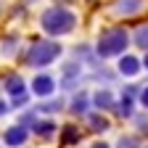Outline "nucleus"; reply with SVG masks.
<instances>
[{
    "label": "nucleus",
    "instance_id": "f257e3e1",
    "mask_svg": "<svg viewBox=\"0 0 148 148\" xmlns=\"http://www.w3.org/2000/svg\"><path fill=\"white\" fill-rule=\"evenodd\" d=\"M40 24L48 34L58 37V34H69L74 27H77V16H74L69 8H48L40 18Z\"/></svg>",
    "mask_w": 148,
    "mask_h": 148
},
{
    "label": "nucleus",
    "instance_id": "f03ea898",
    "mask_svg": "<svg viewBox=\"0 0 148 148\" xmlns=\"http://www.w3.org/2000/svg\"><path fill=\"white\" fill-rule=\"evenodd\" d=\"M127 42H130V37H127L124 29H106V32L101 34V40H98V48H95V50H98L101 58H111V56L124 53Z\"/></svg>",
    "mask_w": 148,
    "mask_h": 148
},
{
    "label": "nucleus",
    "instance_id": "7ed1b4c3",
    "mask_svg": "<svg viewBox=\"0 0 148 148\" xmlns=\"http://www.w3.org/2000/svg\"><path fill=\"white\" fill-rule=\"evenodd\" d=\"M61 56V45L50 42V40H40L27 50V64L29 66H48Z\"/></svg>",
    "mask_w": 148,
    "mask_h": 148
},
{
    "label": "nucleus",
    "instance_id": "20e7f679",
    "mask_svg": "<svg viewBox=\"0 0 148 148\" xmlns=\"http://www.w3.org/2000/svg\"><path fill=\"white\" fill-rule=\"evenodd\" d=\"M32 90H34V95L48 98L50 92L56 90V82H53V77H50V74H40V77H34V82H32Z\"/></svg>",
    "mask_w": 148,
    "mask_h": 148
},
{
    "label": "nucleus",
    "instance_id": "39448f33",
    "mask_svg": "<svg viewBox=\"0 0 148 148\" xmlns=\"http://www.w3.org/2000/svg\"><path fill=\"white\" fill-rule=\"evenodd\" d=\"M143 8V0H116L114 3V13L116 16H135Z\"/></svg>",
    "mask_w": 148,
    "mask_h": 148
},
{
    "label": "nucleus",
    "instance_id": "423d86ee",
    "mask_svg": "<svg viewBox=\"0 0 148 148\" xmlns=\"http://www.w3.org/2000/svg\"><path fill=\"white\" fill-rule=\"evenodd\" d=\"M27 140V127H21V124H16V127H11V130H5V143L8 145H21Z\"/></svg>",
    "mask_w": 148,
    "mask_h": 148
},
{
    "label": "nucleus",
    "instance_id": "0eeeda50",
    "mask_svg": "<svg viewBox=\"0 0 148 148\" xmlns=\"http://www.w3.org/2000/svg\"><path fill=\"white\" fill-rule=\"evenodd\" d=\"M119 71L124 74V77H135V74L140 71V61L135 58V56H124V58L119 61Z\"/></svg>",
    "mask_w": 148,
    "mask_h": 148
},
{
    "label": "nucleus",
    "instance_id": "6e6552de",
    "mask_svg": "<svg viewBox=\"0 0 148 148\" xmlns=\"http://www.w3.org/2000/svg\"><path fill=\"white\" fill-rule=\"evenodd\" d=\"M5 90L11 92L13 98H16V95H24V92H27V90H24V79H21V77H8V79H5Z\"/></svg>",
    "mask_w": 148,
    "mask_h": 148
},
{
    "label": "nucleus",
    "instance_id": "1a4fd4ad",
    "mask_svg": "<svg viewBox=\"0 0 148 148\" xmlns=\"http://www.w3.org/2000/svg\"><path fill=\"white\" fill-rule=\"evenodd\" d=\"M79 138H82L79 130L74 127V124H66V127H64V135H61V143H64V145H71V143H77Z\"/></svg>",
    "mask_w": 148,
    "mask_h": 148
},
{
    "label": "nucleus",
    "instance_id": "9d476101",
    "mask_svg": "<svg viewBox=\"0 0 148 148\" xmlns=\"http://www.w3.org/2000/svg\"><path fill=\"white\" fill-rule=\"evenodd\" d=\"M87 106H90V101H87V95H85V92H79V95H77V98L71 101V111H74L77 116L87 114Z\"/></svg>",
    "mask_w": 148,
    "mask_h": 148
},
{
    "label": "nucleus",
    "instance_id": "9b49d317",
    "mask_svg": "<svg viewBox=\"0 0 148 148\" xmlns=\"http://www.w3.org/2000/svg\"><path fill=\"white\" fill-rule=\"evenodd\" d=\"M92 101H95L98 108H111V106H114V98H111V92H108V90L95 92V98H92Z\"/></svg>",
    "mask_w": 148,
    "mask_h": 148
},
{
    "label": "nucleus",
    "instance_id": "f8f14e48",
    "mask_svg": "<svg viewBox=\"0 0 148 148\" xmlns=\"http://www.w3.org/2000/svg\"><path fill=\"white\" fill-rule=\"evenodd\" d=\"M34 132L42 135V138H48L50 132H56V124H53V122H37V124H34Z\"/></svg>",
    "mask_w": 148,
    "mask_h": 148
},
{
    "label": "nucleus",
    "instance_id": "ddd939ff",
    "mask_svg": "<svg viewBox=\"0 0 148 148\" xmlns=\"http://www.w3.org/2000/svg\"><path fill=\"white\" fill-rule=\"evenodd\" d=\"M87 119H90V124H92V130H98V132H103V130L108 127V119H103V116H98V114H90Z\"/></svg>",
    "mask_w": 148,
    "mask_h": 148
},
{
    "label": "nucleus",
    "instance_id": "4468645a",
    "mask_svg": "<svg viewBox=\"0 0 148 148\" xmlns=\"http://www.w3.org/2000/svg\"><path fill=\"white\" fill-rule=\"evenodd\" d=\"M135 42H138L140 48H148V24H143V27L135 32Z\"/></svg>",
    "mask_w": 148,
    "mask_h": 148
},
{
    "label": "nucleus",
    "instance_id": "2eb2a0df",
    "mask_svg": "<svg viewBox=\"0 0 148 148\" xmlns=\"http://www.w3.org/2000/svg\"><path fill=\"white\" fill-rule=\"evenodd\" d=\"M119 114H122V116H132V98H130V95H124V98H122Z\"/></svg>",
    "mask_w": 148,
    "mask_h": 148
},
{
    "label": "nucleus",
    "instance_id": "dca6fc26",
    "mask_svg": "<svg viewBox=\"0 0 148 148\" xmlns=\"http://www.w3.org/2000/svg\"><path fill=\"white\" fill-rule=\"evenodd\" d=\"M58 108H61V101H50V103H42L37 111H48L50 114V111H58Z\"/></svg>",
    "mask_w": 148,
    "mask_h": 148
},
{
    "label": "nucleus",
    "instance_id": "f3484780",
    "mask_svg": "<svg viewBox=\"0 0 148 148\" xmlns=\"http://www.w3.org/2000/svg\"><path fill=\"white\" fill-rule=\"evenodd\" d=\"M64 74H66L69 79L77 77V74H79V66H77V64H66V66H64Z\"/></svg>",
    "mask_w": 148,
    "mask_h": 148
},
{
    "label": "nucleus",
    "instance_id": "a211bd4d",
    "mask_svg": "<svg viewBox=\"0 0 148 148\" xmlns=\"http://www.w3.org/2000/svg\"><path fill=\"white\" fill-rule=\"evenodd\" d=\"M119 148H138V140L135 138H122L119 140Z\"/></svg>",
    "mask_w": 148,
    "mask_h": 148
},
{
    "label": "nucleus",
    "instance_id": "6ab92c4d",
    "mask_svg": "<svg viewBox=\"0 0 148 148\" xmlns=\"http://www.w3.org/2000/svg\"><path fill=\"white\" fill-rule=\"evenodd\" d=\"M140 103L148 108V87H143V92H140Z\"/></svg>",
    "mask_w": 148,
    "mask_h": 148
},
{
    "label": "nucleus",
    "instance_id": "aec40b11",
    "mask_svg": "<svg viewBox=\"0 0 148 148\" xmlns=\"http://www.w3.org/2000/svg\"><path fill=\"white\" fill-rule=\"evenodd\" d=\"M5 111H8V106H5L3 101H0V116H3V114H5Z\"/></svg>",
    "mask_w": 148,
    "mask_h": 148
},
{
    "label": "nucleus",
    "instance_id": "412c9836",
    "mask_svg": "<svg viewBox=\"0 0 148 148\" xmlns=\"http://www.w3.org/2000/svg\"><path fill=\"white\" fill-rule=\"evenodd\" d=\"M92 148H108L106 143H95V145H92Z\"/></svg>",
    "mask_w": 148,
    "mask_h": 148
},
{
    "label": "nucleus",
    "instance_id": "4be33fe9",
    "mask_svg": "<svg viewBox=\"0 0 148 148\" xmlns=\"http://www.w3.org/2000/svg\"><path fill=\"white\" fill-rule=\"evenodd\" d=\"M143 66H145V69H148V53H145V58H143Z\"/></svg>",
    "mask_w": 148,
    "mask_h": 148
}]
</instances>
